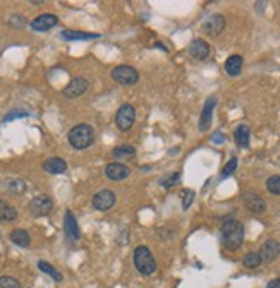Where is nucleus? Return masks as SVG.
Masks as SVG:
<instances>
[{
	"instance_id": "28",
	"label": "nucleus",
	"mask_w": 280,
	"mask_h": 288,
	"mask_svg": "<svg viewBox=\"0 0 280 288\" xmlns=\"http://www.w3.org/2000/svg\"><path fill=\"white\" fill-rule=\"evenodd\" d=\"M0 288H21V283L12 276L0 278Z\"/></svg>"
},
{
	"instance_id": "31",
	"label": "nucleus",
	"mask_w": 280,
	"mask_h": 288,
	"mask_svg": "<svg viewBox=\"0 0 280 288\" xmlns=\"http://www.w3.org/2000/svg\"><path fill=\"white\" fill-rule=\"evenodd\" d=\"M182 209H188L189 206L193 204V199H194V191H191V189H189V191H184L182 192Z\"/></svg>"
},
{
	"instance_id": "23",
	"label": "nucleus",
	"mask_w": 280,
	"mask_h": 288,
	"mask_svg": "<svg viewBox=\"0 0 280 288\" xmlns=\"http://www.w3.org/2000/svg\"><path fill=\"white\" fill-rule=\"evenodd\" d=\"M60 34L64 40H95L100 36L97 33H84V31H69V29L62 31Z\"/></svg>"
},
{
	"instance_id": "7",
	"label": "nucleus",
	"mask_w": 280,
	"mask_h": 288,
	"mask_svg": "<svg viewBox=\"0 0 280 288\" xmlns=\"http://www.w3.org/2000/svg\"><path fill=\"white\" fill-rule=\"evenodd\" d=\"M29 209L35 216H47L53 209V202L48 196H36L29 202Z\"/></svg>"
},
{
	"instance_id": "11",
	"label": "nucleus",
	"mask_w": 280,
	"mask_h": 288,
	"mask_svg": "<svg viewBox=\"0 0 280 288\" xmlns=\"http://www.w3.org/2000/svg\"><path fill=\"white\" fill-rule=\"evenodd\" d=\"M88 89V81L84 78H74L69 84L66 86V89L62 91L66 98H78L81 94H84Z\"/></svg>"
},
{
	"instance_id": "29",
	"label": "nucleus",
	"mask_w": 280,
	"mask_h": 288,
	"mask_svg": "<svg viewBox=\"0 0 280 288\" xmlns=\"http://www.w3.org/2000/svg\"><path fill=\"white\" fill-rule=\"evenodd\" d=\"M237 158H230L229 160V163L224 166V170H222V178H225V177H230V175H232L234 172H236V168H237Z\"/></svg>"
},
{
	"instance_id": "12",
	"label": "nucleus",
	"mask_w": 280,
	"mask_h": 288,
	"mask_svg": "<svg viewBox=\"0 0 280 288\" xmlns=\"http://www.w3.org/2000/svg\"><path fill=\"white\" fill-rule=\"evenodd\" d=\"M188 50H189V55L196 58V60H205V58L210 57V45L201 38L193 40V42L189 43Z\"/></svg>"
},
{
	"instance_id": "9",
	"label": "nucleus",
	"mask_w": 280,
	"mask_h": 288,
	"mask_svg": "<svg viewBox=\"0 0 280 288\" xmlns=\"http://www.w3.org/2000/svg\"><path fill=\"white\" fill-rule=\"evenodd\" d=\"M105 175L110 180H115V182H119V180H124L128 178L131 175V168L128 165L120 163V161H114V163H108L107 168H105Z\"/></svg>"
},
{
	"instance_id": "17",
	"label": "nucleus",
	"mask_w": 280,
	"mask_h": 288,
	"mask_svg": "<svg viewBox=\"0 0 280 288\" xmlns=\"http://www.w3.org/2000/svg\"><path fill=\"white\" fill-rule=\"evenodd\" d=\"M43 170L52 175H58L64 173L67 170V163L58 156H53V158H48L47 161H43Z\"/></svg>"
},
{
	"instance_id": "22",
	"label": "nucleus",
	"mask_w": 280,
	"mask_h": 288,
	"mask_svg": "<svg viewBox=\"0 0 280 288\" xmlns=\"http://www.w3.org/2000/svg\"><path fill=\"white\" fill-rule=\"evenodd\" d=\"M17 218L16 208H12L11 204H7L4 199H0V220L2 222H14Z\"/></svg>"
},
{
	"instance_id": "2",
	"label": "nucleus",
	"mask_w": 280,
	"mask_h": 288,
	"mask_svg": "<svg viewBox=\"0 0 280 288\" xmlns=\"http://www.w3.org/2000/svg\"><path fill=\"white\" fill-rule=\"evenodd\" d=\"M95 142V129L88 124H78L69 130V144L74 150H86Z\"/></svg>"
},
{
	"instance_id": "6",
	"label": "nucleus",
	"mask_w": 280,
	"mask_h": 288,
	"mask_svg": "<svg viewBox=\"0 0 280 288\" xmlns=\"http://www.w3.org/2000/svg\"><path fill=\"white\" fill-rule=\"evenodd\" d=\"M115 194L112 191H108V189H103V191L97 192V194L93 196V208L98 209V211H108L112 208V206L115 204Z\"/></svg>"
},
{
	"instance_id": "27",
	"label": "nucleus",
	"mask_w": 280,
	"mask_h": 288,
	"mask_svg": "<svg viewBox=\"0 0 280 288\" xmlns=\"http://www.w3.org/2000/svg\"><path fill=\"white\" fill-rule=\"evenodd\" d=\"M7 189L11 192H14V194H21V192H24L26 184H24V180L16 178V180H11V186H7Z\"/></svg>"
},
{
	"instance_id": "15",
	"label": "nucleus",
	"mask_w": 280,
	"mask_h": 288,
	"mask_svg": "<svg viewBox=\"0 0 280 288\" xmlns=\"http://www.w3.org/2000/svg\"><path fill=\"white\" fill-rule=\"evenodd\" d=\"M57 22H58V17L55 14H42L36 17V19L31 21L29 26H31V29H35V31H48V29L55 28Z\"/></svg>"
},
{
	"instance_id": "33",
	"label": "nucleus",
	"mask_w": 280,
	"mask_h": 288,
	"mask_svg": "<svg viewBox=\"0 0 280 288\" xmlns=\"http://www.w3.org/2000/svg\"><path fill=\"white\" fill-rule=\"evenodd\" d=\"M266 288H280V278H275V280H272L266 285Z\"/></svg>"
},
{
	"instance_id": "25",
	"label": "nucleus",
	"mask_w": 280,
	"mask_h": 288,
	"mask_svg": "<svg viewBox=\"0 0 280 288\" xmlns=\"http://www.w3.org/2000/svg\"><path fill=\"white\" fill-rule=\"evenodd\" d=\"M266 191L273 196H280V175H272L266 178Z\"/></svg>"
},
{
	"instance_id": "19",
	"label": "nucleus",
	"mask_w": 280,
	"mask_h": 288,
	"mask_svg": "<svg viewBox=\"0 0 280 288\" xmlns=\"http://www.w3.org/2000/svg\"><path fill=\"white\" fill-rule=\"evenodd\" d=\"M225 72H227L229 76H232V78H236V76L241 74L242 70V57L241 55H230L227 60H225Z\"/></svg>"
},
{
	"instance_id": "24",
	"label": "nucleus",
	"mask_w": 280,
	"mask_h": 288,
	"mask_svg": "<svg viewBox=\"0 0 280 288\" xmlns=\"http://www.w3.org/2000/svg\"><path fill=\"white\" fill-rule=\"evenodd\" d=\"M242 264H244L246 268H258L261 264V256L260 252H247V254L244 256V259H242Z\"/></svg>"
},
{
	"instance_id": "4",
	"label": "nucleus",
	"mask_w": 280,
	"mask_h": 288,
	"mask_svg": "<svg viewBox=\"0 0 280 288\" xmlns=\"http://www.w3.org/2000/svg\"><path fill=\"white\" fill-rule=\"evenodd\" d=\"M112 79L122 86H133L139 81V72L131 65H117L112 69Z\"/></svg>"
},
{
	"instance_id": "30",
	"label": "nucleus",
	"mask_w": 280,
	"mask_h": 288,
	"mask_svg": "<svg viewBox=\"0 0 280 288\" xmlns=\"http://www.w3.org/2000/svg\"><path fill=\"white\" fill-rule=\"evenodd\" d=\"M9 24H11L12 28H16V29H22L26 26V17L19 16V14H14L11 17V21H9Z\"/></svg>"
},
{
	"instance_id": "18",
	"label": "nucleus",
	"mask_w": 280,
	"mask_h": 288,
	"mask_svg": "<svg viewBox=\"0 0 280 288\" xmlns=\"http://www.w3.org/2000/svg\"><path fill=\"white\" fill-rule=\"evenodd\" d=\"M250 136H251L250 127H247V125H244V124L237 125L236 130H234V139H236L237 146L242 148V150L250 148Z\"/></svg>"
},
{
	"instance_id": "32",
	"label": "nucleus",
	"mask_w": 280,
	"mask_h": 288,
	"mask_svg": "<svg viewBox=\"0 0 280 288\" xmlns=\"http://www.w3.org/2000/svg\"><path fill=\"white\" fill-rule=\"evenodd\" d=\"M180 178V173H175V175H170V177H167L162 180V186H164L165 189H170L174 186V184H177Z\"/></svg>"
},
{
	"instance_id": "34",
	"label": "nucleus",
	"mask_w": 280,
	"mask_h": 288,
	"mask_svg": "<svg viewBox=\"0 0 280 288\" xmlns=\"http://www.w3.org/2000/svg\"><path fill=\"white\" fill-rule=\"evenodd\" d=\"M213 141L215 142H219V144H222L225 141V137H224V134H220V132H216L215 136H213Z\"/></svg>"
},
{
	"instance_id": "20",
	"label": "nucleus",
	"mask_w": 280,
	"mask_h": 288,
	"mask_svg": "<svg viewBox=\"0 0 280 288\" xmlns=\"http://www.w3.org/2000/svg\"><path fill=\"white\" fill-rule=\"evenodd\" d=\"M112 156L117 160H133L136 156V148L131 144H120L112 150Z\"/></svg>"
},
{
	"instance_id": "3",
	"label": "nucleus",
	"mask_w": 280,
	"mask_h": 288,
	"mask_svg": "<svg viewBox=\"0 0 280 288\" xmlns=\"http://www.w3.org/2000/svg\"><path fill=\"white\" fill-rule=\"evenodd\" d=\"M134 266H136L138 273H141L143 276H150L157 271V261L153 258L151 250L146 245H138L134 249Z\"/></svg>"
},
{
	"instance_id": "5",
	"label": "nucleus",
	"mask_w": 280,
	"mask_h": 288,
	"mask_svg": "<svg viewBox=\"0 0 280 288\" xmlns=\"http://www.w3.org/2000/svg\"><path fill=\"white\" fill-rule=\"evenodd\" d=\"M134 122H136V110H134L133 105L129 103H124L122 106L117 110L115 114V125L119 130L122 132H128V130L133 127Z\"/></svg>"
},
{
	"instance_id": "14",
	"label": "nucleus",
	"mask_w": 280,
	"mask_h": 288,
	"mask_svg": "<svg viewBox=\"0 0 280 288\" xmlns=\"http://www.w3.org/2000/svg\"><path fill=\"white\" fill-rule=\"evenodd\" d=\"M215 105H216V98H215V96H210L208 100H206L205 106H203L201 117H200V124H198V127H200L201 132H205V130L210 129V125H211V115H213Z\"/></svg>"
},
{
	"instance_id": "21",
	"label": "nucleus",
	"mask_w": 280,
	"mask_h": 288,
	"mask_svg": "<svg viewBox=\"0 0 280 288\" xmlns=\"http://www.w3.org/2000/svg\"><path fill=\"white\" fill-rule=\"evenodd\" d=\"M11 240H12V244H16L19 247H28L31 244L29 233L26 230H22V228H17V230H14L11 233Z\"/></svg>"
},
{
	"instance_id": "26",
	"label": "nucleus",
	"mask_w": 280,
	"mask_h": 288,
	"mask_svg": "<svg viewBox=\"0 0 280 288\" xmlns=\"http://www.w3.org/2000/svg\"><path fill=\"white\" fill-rule=\"evenodd\" d=\"M38 268L42 269L43 273H47V274H50V276L53 278V280H55L57 283H60L62 281V274L57 271L55 268L52 266V264H48V263H45V261H40L38 263Z\"/></svg>"
},
{
	"instance_id": "16",
	"label": "nucleus",
	"mask_w": 280,
	"mask_h": 288,
	"mask_svg": "<svg viewBox=\"0 0 280 288\" xmlns=\"http://www.w3.org/2000/svg\"><path fill=\"white\" fill-rule=\"evenodd\" d=\"M64 232H66V235L71 238V240H78V238H79L78 222H76L74 214H72L71 211H66V216H64Z\"/></svg>"
},
{
	"instance_id": "8",
	"label": "nucleus",
	"mask_w": 280,
	"mask_h": 288,
	"mask_svg": "<svg viewBox=\"0 0 280 288\" xmlns=\"http://www.w3.org/2000/svg\"><path fill=\"white\" fill-rule=\"evenodd\" d=\"M260 256L261 261H265V263H273L280 256V242L275 240V238H268V240L261 244Z\"/></svg>"
},
{
	"instance_id": "13",
	"label": "nucleus",
	"mask_w": 280,
	"mask_h": 288,
	"mask_svg": "<svg viewBox=\"0 0 280 288\" xmlns=\"http://www.w3.org/2000/svg\"><path fill=\"white\" fill-rule=\"evenodd\" d=\"M224 28H225V17L220 14L210 16L208 19L205 21V24H203V31L210 36H219L224 31Z\"/></svg>"
},
{
	"instance_id": "1",
	"label": "nucleus",
	"mask_w": 280,
	"mask_h": 288,
	"mask_svg": "<svg viewBox=\"0 0 280 288\" xmlns=\"http://www.w3.org/2000/svg\"><path fill=\"white\" fill-rule=\"evenodd\" d=\"M220 240H222L225 249L237 250L244 242V225L234 218L225 220L224 225L220 227Z\"/></svg>"
},
{
	"instance_id": "10",
	"label": "nucleus",
	"mask_w": 280,
	"mask_h": 288,
	"mask_svg": "<svg viewBox=\"0 0 280 288\" xmlns=\"http://www.w3.org/2000/svg\"><path fill=\"white\" fill-rule=\"evenodd\" d=\"M242 199H244L246 208L250 209L251 213L261 214V213H265V211H266V202H265V199H263V197H261L260 194H256V192H246Z\"/></svg>"
}]
</instances>
